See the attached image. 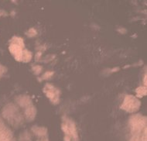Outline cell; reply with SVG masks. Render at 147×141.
Here are the masks:
<instances>
[{"instance_id": "cell-10", "label": "cell", "mask_w": 147, "mask_h": 141, "mask_svg": "<svg viewBox=\"0 0 147 141\" xmlns=\"http://www.w3.org/2000/svg\"><path fill=\"white\" fill-rule=\"evenodd\" d=\"M3 141H16L14 137H12V138H9V139H7V140H3Z\"/></svg>"}, {"instance_id": "cell-5", "label": "cell", "mask_w": 147, "mask_h": 141, "mask_svg": "<svg viewBox=\"0 0 147 141\" xmlns=\"http://www.w3.org/2000/svg\"><path fill=\"white\" fill-rule=\"evenodd\" d=\"M141 102L140 101L133 96L128 95L125 97L123 102H122L121 108L123 110L126 111L128 113H135L139 110Z\"/></svg>"}, {"instance_id": "cell-4", "label": "cell", "mask_w": 147, "mask_h": 141, "mask_svg": "<svg viewBox=\"0 0 147 141\" xmlns=\"http://www.w3.org/2000/svg\"><path fill=\"white\" fill-rule=\"evenodd\" d=\"M129 128L132 134H140L146 129V118L141 115H134L129 119Z\"/></svg>"}, {"instance_id": "cell-1", "label": "cell", "mask_w": 147, "mask_h": 141, "mask_svg": "<svg viewBox=\"0 0 147 141\" xmlns=\"http://www.w3.org/2000/svg\"><path fill=\"white\" fill-rule=\"evenodd\" d=\"M9 51L18 61L29 62L32 58V53L25 49L24 43L22 38L14 37L9 45Z\"/></svg>"}, {"instance_id": "cell-6", "label": "cell", "mask_w": 147, "mask_h": 141, "mask_svg": "<svg viewBox=\"0 0 147 141\" xmlns=\"http://www.w3.org/2000/svg\"><path fill=\"white\" fill-rule=\"evenodd\" d=\"M43 92L45 93L47 97L51 100L52 103L56 105L60 102L61 92L55 86L52 85L51 84H47L43 88Z\"/></svg>"}, {"instance_id": "cell-3", "label": "cell", "mask_w": 147, "mask_h": 141, "mask_svg": "<svg viewBox=\"0 0 147 141\" xmlns=\"http://www.w3.org/2000/svg\"><path fill=\"white\" fill-rule=\"evenodd\" d=\"M62 130L65 134V141H78V134L76 126L73 121L69 118H63L62 123Z\"/></svg>"}, {"instance_id": "cell-7", "label": "cell", "mask_w": 147, "mask_h": 141, "mask_svg": "<svg viewBox=\"0 0 147 141\" xmlns=\"http://www.w3.org/2000/svg\"><path fill=\"white\" fill-rule=\"evenodd\" d=\"M13 137V132L8 128L0 116V141Z\"/></svg>"}, {"instance_id": "cell-9", "label": "cell", "mask_w": 147, "mask_h": 141, "mask_svg": "<svg viewBox=\"0 0 147 141\" xmlns=\"http://www.w3.org/2000/svg\"><path fill=\"white\" fill-rule=\"evenodd\" d=\"M5 71V67H3L0 64V78H1V76L3 75V73Z\"/></svg>"}, {"instance_id": "cell-8", "label": "cell", "mask_w": 147, "mask_h": 141, "mask_svg": "<svg viewBox=\"0 0 147 141\" xmlns=\"http://www.w3.org/2000/svg\"><path fill=\"white\" fill-rule=\"evenodd\" d=\"M136 95L137 97H139V98H141L142 96H144L146 95V87L145 86V87H142V86H140L139 88L136 89Z\"/></svg>"}, {"instance_id": "cell-2", "label": "cell", "mask_w": 147, "mask_h": 141, "mask_svg": "<svg viewBox=\"0 0 147 141\" xmlns=\"http://www.w3.org/2000/svg\"><path fill=\"white\" fill-rule=\"evenodd\" d=\"M3 115L4 118L13 126H20L23 123V116L20 113L19 108L16 105L9 104V106H5L3 109Z\"/></svg>"}]
</instances>
